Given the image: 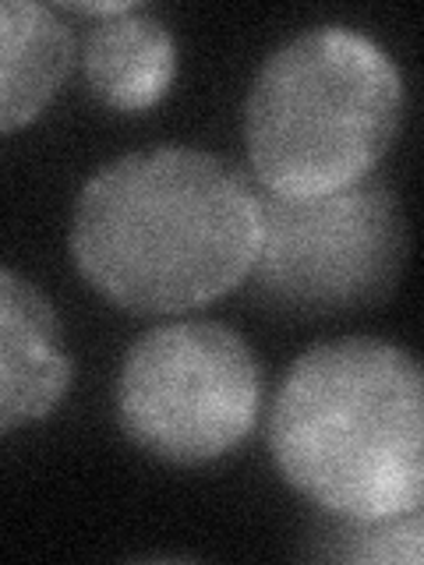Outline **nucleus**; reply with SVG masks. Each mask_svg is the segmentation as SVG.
I'll return each mask as SVG.
<instances>
[{"mask_svg": "<svg viewBox=\"0 0 424 565\" xmlns=\"http://www.w3.org/2000/svg\"><path fill=\"white\" fill-rule=\"evenodd\" d=\"M276 470L329 516L385 520L424 499V379L411 350L368 335L294 361L269 417Z\"/></svg>", "mask_w": 424, "mask_h": 565, "instance_id": "nucleus-2", "label": "nucleus"}, {"mask_svg": "<svg viewBox=\"0 0 424 565\" xmlns=\"http://www.w3.org/2000/svg\"><path fill=\"white\" fill-rule=\"evenodd\" d=\"M403 99L396 61L364 32H300L262 64L247 93V167L279 199L347 191L368 181L396 141Z\"/></svg>", "mask_w": 424, "mask_h": 565, "instance_id": "nucleus-3", "label": "nucleus"}, {"mask_svg": "<svg viewBox=\"0 0 424 565\" xmlns=\"http://www.w3.org/2000/svg\"><path fill=\"white\" fill-rule=\"evenodd\" d=\"M262 411V364L223 322H170L131 343L117 382L120 428L141 452L202 467L241 449Z\"/></svg>", "mask_w": 424, "mask_h": 565, "instance_id": "nucleus-4", "label": "nucleus"}, {"mask_svg": "<svg viewBox=\"0 0 424 565\" xmlns=\"http://www.w3.org/2000/svg\"><path fill=\"white\" fill-rule=\"evenodd\" d=\"M177 78V43L173 32L131 11L106 18L85 40V82L103 106L120 114L149 110L170 93Z\"/></svg>", "mask_w": 424, "mask_h": 565, "instance_id": "nucleus-8", "label": "nucleus"}, {"mask_svg": "<svg viewBox=\"0 0 424 565\" xmlns=\"http://www.w3.org/2000/svg\"><path fill=\"white\" fill-rule=\"evenodd\" d=\"M406 258L396 191L368 177L322 199L262 194L255 294L287 315H336L379 305Z\"/></svg>", "mask_w": 424, "mask_h": 565, "instance_id": "nucleus-5", "label": "nucleus"}, {"mask_svg": "<svg viewBox=\"0 0 424 565\" xmlns=\"http://www.w3.org/2000/svg\"><path fill=\"white\" fill-rule=\"evenodd\" d=\"M329 530L332 558L347 562H385V565H417L424 558V520L421 509L400 512L385 520H347Z\"/></svg>", "mask_w": 424, "mask_h": 565, "instance_id": "nucleus-9", "label": "nucleus"}, {"mask_svg": "<svg viewBox=\"0 0 424 565\" xmlns=\"http://www.w3.org/2000/svg\"><path fill=\"white\" fill-rule=\"evenodd\" d=\"M262 247V194L226 159L167 146L128 152L85 181L71 258L131 315H177L234 294Z\"/></svg>", "mask_w": 424, "mask_h": 565, "instance_id": "nucleus-1", "label": "nucleus"}, {"mask_svg": "<svg viewBox=\"0 0 424 565\" xmlns=\"http://www.w3.org/2000/svg\"><path fill=\"white\" fill-rule=\"evenodd\" d=\"M64 8L78 14H99V18H120L138 11V4H131V0H114V4H64Z\"/></svg>", "mask_w": 424, "mask_h": 565, "instance_id": "nucleus-10", "label": "nucleus"}, {"mask_svg": "<svg viewBox=\"0 0 424 565\" xmlns=\"http://www.w3.org/2000/svg\"><path fill=\"white\" fill-rule=\"evenodd\" d=\"M71 379L57 311L35 282L0 265V435L50 417Z\"/></svg>", "mask_w": 424, "mask_h": 565, "instance_id": "nucleus-6", "label": "nucleus"}, {"mask_svg": "<svg viewBox=\"0 0 424 565\" xmlns=\"http://www.w3.org/2000/svg\"><path fill=\"white\" fill-rule=\"evenodd\" d=\"M75 64V35L35 0H0V135L22 131L53 103Z\"/></svg>", "mask_w": 424, "mask_h": 565, "instance_id": "nucleus-7", "label": "nucleus"}]
</instances>
